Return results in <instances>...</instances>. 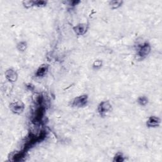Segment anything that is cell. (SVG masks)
<instances>
[{
  "mask_svg": "<svg viewBox=\"0 0 162 162\" xmlns=\"http://www.w3.org/2000/svg\"><path fill=\"white\" fill-rule=\"evenodd\" d=\"M10 108L12 112H13L14 114H20L24 112L25 106L24 104L20 101H15L12 102L10 104Z\"/></svg>",
  "mask_w": 162,
  "mask_h": 162,
  "instance_id": "cell-1",
  "label": "cell"
},
{
  "mask_svg": "<svg viewBox=\"0 0 162 162\" xmlns=\"http://www.w3.org/2000/svg\"><path fill=\"white\" fill-rule=\"evenodd\" d=\"M88 97L87 95H82L78 96L73 100L72 106L75 107H84L88 103Z\"/></svg>",
  "mask_w": 162,
  "mask_h": 162,
  "instance_id": "cell-2",
  "label": "cell"
},
{
  "mask_svg": "<svg viewBox=\"0 0 162 162\" xmlns=\"http://www.w3.org/2000/svg\"><path fill=\"white\" fill-rule=\"evenodd\" d=\"M151 51V46L148 43L142 44L138 50V55L141 58H144L148 56Z\"/></svg>",
  "mask_w": 162,
  "mask_h": 162,
  "instance_id": "cell-3",
  "label": "cell"
},
{
  "mask_svg": "<svg viewBox=\"0 0 162 162\" xmlns=\"http://www.w3.org/2000/svg\"><path fill=\"white\" fill-rule=\"evenodd\" d=\"M88 29V26L86 24H78L74 27V31L79 36L84 35L87 32Z\"/></svg>",
  "mask_w": 162,
  "mask_h": 162,
  "instance_id": "cell-4",
  "label": "cell"
},
{
  "mask_svg": "<svg viewBox=\"0 0 162 162\" xmlns=\"http://www.w3.org/2000/svg\"><path fill=\"white\" fill-rule=\"evenodd\" d=\"M112 109V105L108 101H103L98 107V111L101 115H104L107 112H110Z\"/></svg>",
  "mask_w": 162,
  "mask_h": 162,
  "instance_id": "cell-5",
  "label": "cell"
},
{
  "mask_svg": "<svg viewBox=\"0 0 162 162\" xmlns=\"http://www.w3.org/2000/svg\"><path fill=\"white\" fill-rule=\"evenodd\" d=\"M5 77L6 78L7 80L11 82H16L18 78V75L15 71L13 69H8L7 70L5 73Z\"/></svg>",
  "mask_w": 162,
  "mask_h": 162,
  "instance_id": "cell-6",
  "label": "cell"
},
{
  "mask_svg": "<svg viewBox=\"0 0 162 162\" xmlns=\"http://www.w3.org/2000/svg\"><path fill=\"white\" fill-rule=\"evenodd\" d=\"M160 120L156 116H150L147 121L146 125L149 127H156L160 125Z\"/></svg>",
  "mask_w": 162,
  "mask_h": 162,
  "instance_id": "cell-7",
  "label": "cell"
},
{
  "mask_svg": "<svg viewBox=\"0 0 162 162\" xmlns=\"http://www.w3.org/2000/svg\"><path fill=\"white\" fill-rule=\"evenodd\" d=\"M48 70V67L46 65H43L39 67L36 72V75L37 77H43L47 73Z\"/></svg>",
  "mask_w": 162,
  "mask_h": 162,
  "instance_id": "cell-8",
  "label": "cell"
},
{
  "mask_svg": "<svg viewBox=\"0 0 162 162\" xmlns=\"http://www.w3.org/2000/svg\"><path fill=\"white\" fill-rule=\"evenodd\" d=\"M44 114V109L43 108H39L36 112V115L34 116V120L36 122H40L42 119Z\"/></svg>",
  "mask_w": 162,
  "mask_h": 162,
  "instance_id": "cell-9",
  "label": "cell"
},
{
  "mask_svg": "<svg viewBox=\"0 0 162 162\" xmlns=\"http://www.w3.org/2000/svg\"><path fill=\"white\" fill-rule=\"evenodd\" d=\"M122 1H112L110 2V6L112 9H116L122 5Z\"/></svg>",
  "mask_w": 162,
  "mask_h": 162,
  "instance_id": "cell-10",
  "label": "cell"
},
{
  "mask_svg": "<svg viewBox=\"0 0 162 162\" xmlns=\"http://www.w3.org/2000/svg\"><path fill=\"white\" fill-rule=\"evenodd\" d=\"M148 98L146 96H141L139 97L137 100V102L139 104L142 105V106H145V105L148 103Z\"/></svg>",
  "mask_w": 162,
  "mask_h": 162,
  "instance_id": "cell-11",
  "label": "cell"
},
{
  "mask_svg": "<svg viewBox=\"0 0 162 162\" xmlns=\"http://www.w3.org/2000/svg\"><path fill=\"white\" fill-rule=\"evenodd\" d=\"M17 48L19 51H25L26 50V48H27V43L25 42V41H22V42L18 44Z\"/></svg>",
  "mask_w": 162,
  "mask_h": 162,
  "instance_id": "cell-12",
  "label": "cell"
},
{
  "mask_svg": "<svg viewBox=\"0 0 162 162\" xmlns=\"http://www.w3.org/2000/svg\"><path fill=\"white\" fill-rule=\"evenodd\" d=\"M114 161H116V162H122L124 161V157L123 156L122 153H118L117 154H116L114 157Z\"/></svg>",
  "mask_w": 162,
  "mask_h": 162,
  "instance_id": "cell-13",
  "label": "cell"
},
{
  "mask_svg": "<svg viewBox=\"0 0 162 162\" xmlns=\"http://www.w3.org/2000/svg\"><path fill=\"white\" fill-rule=\"evenodd\" d=\"M23 4L25 8H30V7H32L33 6H34L36 4V1H25L23 2Z\"/></svg>",
  "mask_w": 162,
  "mask_h": 162,
  "instance_id": "cell-14",
  "label": "cell"
},
{
  "mask_svg": "<svg viewBox=\"0 0 162 162\" xmlns=\"http://www.w3.org/2000/svg\"><path fill=\"white\" fill-rule=\"evenodd\" d=\"M101 65H102V62H101V60H96L93 63V67L96 68V69L101 67Z\"/></svg>",
  "mask_w": 162,
  "mask_h": 162,
  "instance_id": "cell-15",
  "label": "cell"
}]
</instances>
